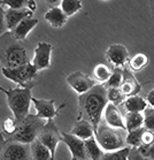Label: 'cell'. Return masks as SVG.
Listing matches in <instances>:
<instances>
[{
    "mask_svg": "<svg viewBox=\"0 0 154 160\" xmlns=\"http://www.w3.org/2000/svg\"><path fill=\"white\" fill-rule=\"evenodd\" d=\"M107 104V89L101 84H95L91 90L78 97L77 120L90 122L95 132L98 126L101 123V118Z\"/></svg>",
    "mask_w": 154,
    "mask_h": 160,
    "instance_id": "obj_1",
    "label": "cell"
},
{
    "mask_svg": "<svg viewBox=\"0 0 154 160\" xmlns=\"http://www.w3.org/2000/svg\"><path fill=\"white\" fill-rule=\"evenodd\" d=\"M0 62L4 68H15L30 62L26 48L11 31L0 36Z\"/></svg>",
    "mask_w": 154,
    "mask_h": 160,
    "instance_id": "obj_2",
    "label": "cell"
},
{
    "mask_svg": "<svg viewBox=\"0 0 154 160\" xmlns=\"http://www.w3.org/2000/svg\"><path fill=\"white\" fill-rule=\"evenodd\" d=\"M46 121L37 117L36 114H28L22 121H18V127L14 134L7 137L6 141L18 142L30 145L37 139Z\"/></svg>",
    "mask_w": 154,
    "mask_h": 160,
    "instance_id": "obj_3",
    "label": "cell"
},
{
    "mask_svg": "<svg viewBox=\"0 0 154 160\" xmlns=\"http://www.w3.org/2000/svg\"><path fill=\"white\" fill-rule=\"evenodd\" d=\"M127 130L108 127L105 123H100L94 132V138L103 149V152H110L125 148Z\"/></svg>",
    "mask_w": 154,
    "mask_h": 160,
    "instance_id": "obj_4",
    "label": "cell"
},
{
    "mask_svg": "<svg viewBox=\"0 0 154 160\" xmlns=\"http://www.w3.org/2000/svg\"><path fill=\"white\" fill-rule=\"evenodd\" d=\"M32 88H9L7 90V104L8 107L14 114V119L22 121L30 114V105L32 98Z\"/></svg>",
    "mask_w": 154,
    "mask_h": 160,
    "instance_id": "obj_5",
    "label": "cell"
},
{
    "mask_svg": "<svg viewBox=\"0 0 154 160\" xmlns=\"http://www.w3.org/2000/svg\"><path fill=\"white\" fill-rule=\"evenodd\" d=\"M1 73L6 78L13 81L20 88H32L33 81L36 80L38 75V70L35 68V66L29 62L26 65L18 66L15 68H1Z\"/></svg>",
    "mask_w": 154,
    "mask_h": 160,
    "instance_id": "obj_6",
    "label": "cell"
},
{
    "mask_svg": "<svg viewBox=\"0 0 154 160\" xmlns=\"http://www.w3.org/2000/svg\"><path fill=\"white\" fill-rule=\"evenodd\" d=\"M37 139L47 148L48 151L51 152L52 158H55L58 144L61 142V132L56 127L54 120H47L45 122Z\"/></svg>",
    "mask_w": 154,
    "mask_h": 160,
    "instance_id": "obj_7",
    "label": "cell"
},
{
    "mask_svg": "<svg viewBox=\"0 0 154 160\" xmlns=\"http://www.w3.org/2000/svg\"><path fill=\"white\" fill-rule=\"evenodd\" d=\"M0 160H31L30 146L18 142L6 141Z\"/></svg>",
    "mask_w": 154,
    "mask_h": 160,
    "instance_id": "obj_8",
    "label": "cell"
},
{
    "mask_svg": "<svg viewBox=\"0 0 154 160\" xmlns=\"http://www.w3.org/2000/svg\"><path fill=\"white\" fill-rule=\"evenodd\" d=\"M31 102H33L35 108L37 111V117H39L43 120H53L58 114L60 113V111L66 107L67 102H65L63 104H61L59 108L55 107V102L53 99H38L32 97L31 98Z\"/></svg>",
    "mask_w": 154,
    "mask_h": 160,
    "instance_id": "obj_9",
    "label": "cell"
},
{
    "mask_svg": "<svg viewBox=\"0 0 154 160\" xmlns=\"http://www.w3.org/2000/svg\"><path fill=\"white\" fill-rule=\"evenodd\" d=\"M52 50H53V45L46 42H39L37 44L33 51V58L32 63L38 72L44 69H47L51 67V55Z\"/></svg>",
    "mask_w": 154,
    "mask_h": 160,
    "instance_id": "obj_10",
    "label": "cell"
},
{
    "mask_svg": "<svg viewBox=\"0 0 154 160\" xmlns=\"http://www.w3.org/2000/svg\"><path fill=\"white\" fill-rule=\"evenodd\" d=\"M67 83L76 93L83 95L94 87L95 81L82 72H74L67 76Z\"/></svg>",
    "mask_w": 154,
    "mask_h": 160,
    "instance_id": "obj_11",
    "label": "cell"
},
{
    "mask_svg": "<svg viewBox=\"0 0 154 160\" xmlns=\"http://www.w3.org/2000/svg\"><path fill=\"white\" fill-rule=\"evenodd\" d=\"M61 142H63L69 149L71 159H83L89 160L85 152L84 141L78 138L69 132H61Z\"/></svg>",
    "mask_w": 154,
    "mask_h": 160,
    "instance_id": "obj_12",
    "label": "cell"
},
{
    "mask_svg": "<svg viewBox=\"0 0 154 160\" xmlns=\"http://www.w3.org/2000/svg\"><path fill=\"white\" fill-rule=\"evenodd\" d=\"M129 52L122 44H112L106 51V59L109 63L121 68L129 61Z\"/></svg>",
    "mask_w": 154,
    "mask_h": 160,
    "instance_id": "obj_13",
    "label": "cell"
},
{
    "mask_svg": "<svg viewBox=\"0 0 154 160\" xmlns=\"http://www.w3.org/2000/svg\"><path fill=\"white\" fill-rule=\"evenodd\" d=\"M118 89L121 90L125 98H128L131 96L138 95L142 90V85L138 83L136 77L133 76V74L128 68H123V78H122V83Z\"/></svg>",
    "mask_w": 154,
    "mask_h": 160,
    "instance_id": "obj_14",
    "label": "cell"
},
{
    "mask_svg": "<svg viewBox=\"0 0 154 160\" xmlns=\"http://www.w3.org/2000/svg\"><path fill=\"white\" fill-rule=\"evenodd\" d=\"M103 117V120H105V124H107L108 127L116 128V129H124L125 130L124 119L122 118V114L118 111V106L108 102L105 107Z\"/></svg>",
    "mask_w": 154,
    "mask_h": 160,
    "instance_id": "obj_15",
    "label": "cell"
},
{
    "mask_svg": "<svg viewBox=\"0 0 154 160\" xmlns=\"http://www.w3.org/2000/svg\"><path fill=\"white\" fill-rule=\"evenodd\" d=\"M32 12L29 11L26 7L21 8V9H9L8 8L7 11H5V23H6L7 31H12L22 20L32 18Z\"/></svg>",
    "mask_w": 154,
    "mask_h": 160,
    "instance_id": "obj_16",
    "label": "cell"
},
{
    "mask_svg": "<svg viewBox=\"0 0 154 160\" xmlns=\"http://www.w3.org/2000/svg\"><path fill=\"white\" fill-rule=\"evenodd\" d=\"M37 26H38V20L37 18H24V20H22L17 26L15 27L14 29L12 30L11 32L13 33V36H14V38L16 40L23 42V40H26V38L30 33V31H32L33 28H36Z\"/></svg>",
    "mask_w": 154,
    "mask_h": 160,
    "instance_id": "obj_17",
    "label": "cell"
},
{
    "mask_svg": "<svg viewBox=\"0 0 154 160\" xmlns=\"http://www.w3.org/2000/svg\"><path fill=\"white\" fill-rule=\"evenodd\" d=\"M44 20L51 27H53L55 29H59V28H62L66 24L68 18L61 11V8L59 6H53L45 13Z\"/></svg>",
    "mask_w": 154,
    "mask_h": 160,
    "instance_id": "obj_18",
    "label": "cell"
},
{
    "mask_svg": "<svg viewBox=\"0 0 154 160\" xmlns=\"http://www.w3.org/2000/svg\"><path fill=\"white\" fill-rule=\"evenodd\" d=\"M69 134L85 141V139H89L94 136V129L92 127V124L88 121L77 120L74 124V127L71 128Z\"/></svg>",
    "mask_w": 154,
    "mask_h": 160,
    "instance_id": "obj_19",
    "label": "cell"
},
{
    "mask_svg": "<svg viewBox=\"0 0 154 160\" xmlns=\"http://www.w3.org/2000/svg\"><path fill=\"white\" fill-rule=\"evenodd\" d=\"M122 105H124V108L127 112H138L143 113L145 109L148 107L146 99L143 98L142 96H131L124 99V102H122Z\"/></svg>",
    "mask_w": 154,
    "mask_h": 160,
    "instance_id": "obj_20",
    "label": "cell"
},
{
    "mask_svg": "<svg viewBox=\"0 0 154 160\" xmlns=\"http://www.w3.org/2000/svg\"><path fill=\"white\" fill-rule=\"evenodd\" d=\"M124 126H125L127 132L144 127L143 113L127 112V114H125V117H124Z\"/></svg>",
    "mask_w": 154,
    "mask_h": 160,
    "instance_id": "obj_21",
    "label": "cell"
},
{
    "mask_svg": "<svg viewBox=\"0 0 154 160\" xmlns=\"http://www.w3.org/2000/svg\"><path fill=\"white\" fill-rule=\"evenodd\" d=\"M29 146L31 160H50L52 158L48 149L45 145H43L38 139H35Z\"/></svg>",
    "mask_w": 154,
    "mask_h": 160,
    "instance_id": "obj_22",
    "label": "cell"
},
{
    "mask_svg": "<svg viewBox=\"0 0 154 160\" xmlns=\"http://www.w3.org/2000/svg\"><path fill=\"white\" fill-rule=\"evenodd\" d=\"M84 146H85V152L88 156L89 160H100L103 154V149L100 148L98 142L95 141L94 136L89 139L84 141Z\"/></svg>",
    "mask_w": 154,
    "mask_h": 160,
    "instance_id": "obj_23",
    "label": "cell"
},
{
    "mask_svg": "<svg viewBox=\"0 0 154 160\" xmlns=\"http://www.w3.org/2000/svg\"><path fill=\"white\" fill-rule=\"evenodd\" d=\"M60 8L67 18L76 14L83 8L81 0H60Z\"/></svg>",
    "mask_w": 154,
    "mask_h": 160,
    "instance_id": "obj_24",
    "label": "cell"
},
{
    "mask_svg": "<svg viewBox=\"0 0 154 160\" xmlns=\"http://www.w3.org/2000/svg\"><path fill=\"white\" fill-rule=\"evenodd\" d=\"M129 65L132 72H140L148 65V57L145 53H137L132 58H129Z\"/></svg>",
    "mask_w": 154,
    "mask_h": 160,
    "instance_id": "obj_25",
    "label": "cell"
},
{
    "mask_svg": "<svg viewBox=\"0 0 154 160\" xmlns=\"http://www.w3.org/2000/svg\"><path fill=\"white\" fill-rule=\"evenodd\" d=\"M92 75H93V80L94 81H98L100 83H106L107 80L112 75V70L108 66L103 65V63H99L94 67Z\"/></svg>",
    "mask_w": 154,
    "mask_h": 160,
    "instance_id": "obj_26",
    "label": "cell"
},
{
    "mask_svg": "<svg viewBox=\"0 0 154 160\" xmlns=\"http://www.w3.org/2000/svg\"><path fill=\"white\" fill-rule=\"evenodd\" d=\"M123 78V68L115 67L114 70H112V75L107 80V82L103 84L106 89H112V88H120Z\"/></svg>",
    "mask_w": 154,
    "mask_h": 160,
    "instance_id": "obj_27",
    "label": "cell"
},
{
    "mask_svg": "<svg viewBox=\"0 0 154 160\" xmlns=\"http://www.w3.org/2000/svg\"><path fill=\"white\" fill-rule=\"evenodd\" d=\"M145 128L142 127L139 129L132 130L127 132V137H125V143L130 145V148H138L142 143V136H143Z\"/></svg>",
    "mask_w": 154,
    "mask_h": 160,
    "instance_id": "obj_28",
    "label": "cell"
},
{
    "mask_svg": "<svg viewBox=\"0 0 154 160\" xmlns=\"http://www.w3.org/2000/svg\"><path fill=\"white\" fill-rule=\"evenodd\" d=\"M130 151V146H125L123 149L110 151V152H103L100 160H127Z\"/></svg>",
    "mask_w": 154,
    "mask_h": 160,
    "instance_id": "obj_29",
    "label": "cell"
},
{
    "mask_svg": "<svg viewBox=\"0 0 154 160\" xmlns=\"http://www.w3.org/2000/svg\"><path fill=\"white\" fill-rule=\"evenodd\" d=\"M125 97L121 92L118 88H112V89H107V100L108 102L113 104V105L118 106L121 105L124 102Z\"/></svg>",
    "mask_w": 154,
    "mask_h": 160,
    "instance_id": "obj_30",
    "label": "cell"
},
{
    "mask_svg": "<svg viewBox=\"0 0 154 160\" xmlns=\"http://www.w3.org/2000/svg\"><path fill=\"white\" fill-rule=\"evenodd\" d=\"M18 127V121L15 120L14 118H6L4 121H2V126H1V129H2V134L4 136L7 138L9 136L14 134L16 129Z\"/></svg>",
    "mask_w": 154,
    "mask_h": 160,
    "instance_id": "obj_31",
    "label": "cell"
},
{
    "mask_svg": "<svg viewBox=\"0 0 154 160\" xmlns=\"http://www.w3.org/2000/svg\"><path fill=\"white\" fill-rule=\"evenodd\" d=\"M144 115V128L146 130L154 132V107H147L143 112Z\"/></svg>",
    "mask_w": 154,
    "mask_h": 160,
    "instance_id": "obj_32",
    "label": "cell"
},
{
    "mask_svg": "<svg viewBox=\"0 0 154 160\" xmlns=\"http://www.w3.org/2000/svg\"><path fill=\"white\" fill-rule=\"evenodd\" d=\"M28 0H0V6H7L9 9H21L26 7Z\"/></svg>",
    "mask_w": 154,
    "mask_h": 160,
    "instance_id": "obj_33",
    "label": "cell"
},
{
    "mask_svg": "<svg viewBox=\"0 0 154 160\" xmlns=\"http://www.w3.org/2000/svg\"><path fill=\"white\" fill-rule=\"evenodd\" d=\"M153 143H154V132L145 129L143 136H142V143H140V145L142 146H150V145H152Z\"/></svg>",
    "mask_w": 154,
    "mask_h": 160,
    "instance_id": "obj_34",
    "label": "cell"
},
{
    "mask_svg": "<svg viewBox=\"0 0 154 160\" xmlns=\"http://www.w3.org/2000/svg\"><path fill=\"white\" fill-rule=\"evenodd\" d=\"M127 160H152V159L142 156V154L138 152V150H137L136 148H130V151H129V154H128V159Z\"/></svg>",
    "mask_w": 154,
    "mask_h": 160,
    "instance_id": "obj_35",
    "label": "cell"
},
{
    "mask_svg": "<svg viewBox=\"0 0 154 160\" xmlns=\"http://www.w3.org/2000/svg\"><path fill=\"white\" fill-rule=\"evenodd\" d=\"M7 31L6 23H5V9L2 6H0V36Z\"/></svg>",
    "mask_w": 154,
    "mask_h": 160,
    "instance_id": "obj_36",
    "label": "cell"
},
{
    "mask_svg": "<svg viewBox=\"0 0 154 160\" xmlns=\"http://www.w3.org/2000/svg\"><path fill=\"white\" fill-rule=\"evenodd\" d=\"M146 102H147V104L151 106V107H154V89L148 92L147 98H146Z\"/></svg>",
    "mask_w": 154,
    "mask_h": 160,
    "instance_id": "obj_37",
    "label": "cell"
},
{
    "mask_svg": "<svg viewBox=\"0 0 154 160\" xmlns=\"http://www.w3.org/2000/svg\"><path fill=\"white\" fill-rule=\"evenodd\" d=\"M26 8L29 9V11H31L33 13V12L37 9V4L35 0H28V2H26Z\"/></svg>",
    "mask_w": 154,
    "mask_h": 160,
    "instance_id": "obj_38",
    "label": "cell"
},
{
    "mask_svg": "<svg viewBox=\"0 0 154 160\" xmlns=\"http://www.w3.org/2000/svg\"><path fill=\"white\" fill-rule=\"evenodd\" d=\"M5 143H6V137L4 136L2 132H0V154H1L2 150H4Z\"/></svg>",
    "mask_w": 154,
    "mask_h": 160,
    "instance_id": "obj_39",
    "label": "cell"
},
{
    "mask_svg": "<svg viewBox=\"0 0 154 160\" xmlns=\"http://www.w3.org/2000/svg\"><path fill=\"white\" fill-rule=\"evenodd\" d=\"M44 1H46L48 5H55L56 2H59L60 0H44Z\"/></svg>",
    "mask_w": 154,
    "mask_h": 160,
    "instance_id": "obj_40",
    "label": "cell"
},
{
    "mask_svg": "<svg viewBox=\"0 0 154 160\" xmlns=\"http://www.w3.org/2000/svg\"><path fill=\"white\" fill-rule=\"evenodd\" d=\"M151 9H152V14H153L154 18V0H151Z\"/></svg>",
    "mask_w": 154,
    "mask_h": 160,
    "instance_id": "obj_41",
    "label": "cell"
},
{
    "mask_svg": "<svg viewBox=\"0 0 154 160\" xmlns=\"http://www.w3.org/2000/svg\"><path fill=\"white\" fill-rule=\"evenodd\" d=\"M0 92H2V93L6 95V93H7V89H5V88H2L1 85H0Z\"/></svg>",
    "mask_w": 154,
    "mask_h": 160,
    "instance_id": "obj_42",
    "label": "cell"
},
{
    "mask_svg": "<svg viewBox=\"0 0 154 160\" xmlns=\"http://www.w3.org/2000/svg\"><path fill=\"white\" fill-rule=\"evenodd\" d=\"M71 160H83V159H71Z\"/></svg>",
    "mask_w": 154,
    "mask_h": 160,
    "instance_id": "obj_43",
    "label": "cell"
},
{
    "mask_svg": "<svg viewBox=\"0 0 154 160\" xmlns=\"http://www.w3.org/2000/svg\"><path fill=\"white\" fill-rule=\"evenodd\" d=\"M50 160H55V158H51V159H50Z\"/></svg>",
    "mask_w": 154,
    "mask_h": 160,
    "instance_id": "obj_44",
    "label": "cell"
},
{
    "mask_svg": "<svg viewBox=\"0 0 154 160\" xmlns=\"http://www.w3.org/2000/svg\"><path fill=\"white\" fill-rule=\"evenodd\" d=\"M103 1H108V0H103Z\"/></svg>",
    "mask_w": 154,
    "mask_h": 160,
    "instance_id": "obj_45",
    "label": "cell"
}]
</instances>
